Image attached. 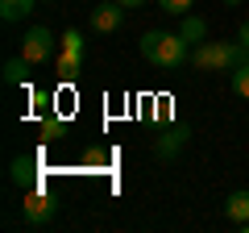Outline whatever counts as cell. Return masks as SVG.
<instances>
[{
    "label": "cell",
    "instance_id": "3",
    "mask_svg": "<svg viewBox=\"0 0 249 233\" xmlns=\"http://www.w3.org/2000/svg\"><path fill=\"white\" fill-rule=\"evenodd\" d=\"M21 54L29 58V67H42L54 58V34L46 25H29L25 38H21Z\"/></svg>",
    "mask_w": 249,
    "mask_h": 233
},
{
    "label": "cell",
    "instance_id": "22",
    "mask_svg": "<svg viewBox=\"0 0 249 233\" xmlns=\"http://www.w3.org/2000/svg\"><path fill=\"white\" fill-rule=\"evenodd\" d=\"M42 4H54V0H42Z\"/></svg>",
    "mask_w": 249,
    "mask_h": 233
},
{
    "label": "cell",
    "instance_id": "20",
    "mask_svg": "<svg viewBox=\"0 0 249 233\" xmlns=\"http://www.w3.org/2000/svg\"><path fill=\"white\" fill-rule=\"evenodd\" d=\"M220 4H224V9H237V4H241V0H220Z\"/></svg>",
    "mask_w": 249,
    "mask_h": 233
},
{
    "label": "cell",
    "instance_id": "7",
    "mask_svg": "<svg viewBox=\"0 0 249 233\" xmlns=\"http://www.w3.org/2000/svg\"><path fill=\"white\" fill-rule=\"evenodd\" d=\"M183 142H187V129L170 125V129H162V134H158V142H154V154H158V158H175V154L183 150Z\"/></svg>",
    "mask_w": 249,
    "mask_h": 233
},
{
    "label": "cell",
    "instance_id": "8",
    "mask_svg": "<svg viewBox=\"0 0 249 233\" xmlns=\"http://www.w3.org/2000/svg\"><path fill=\"white\" fill-rule=\"evenodd\" d=\"M42 0H0V21H9V25H17V21H25L29 13L37 9Z\"/></svg>",
    "mask_w": 249,
    "mask_h": 233
},
{
    "label": "cell",
    "instance_id": "5",
    "mask_svg": "<svg viewBox=\"0 0 249 233\" xmlns=\"http://www.w3.org/2000/svg\"><path fill=\"white\" fill-rule=\"evenodd\" d=\"M37 179H42V154H17L9 167V183L13 188H37Z\"/></svg>",
    "mask_w": 249,
    "mask_h": 233
},
{
    "label": "cell",
    "instance_id": "15",
    "mask_svg": "<svg viewBox=\"0 0 249 233\" xmlns=\"http://www.w3.org/2000/svg\"><path fill=\"white\" fill-rule=\"evenodd\" d=\"M232 92H237V96H245V100H249V63H241L237 71H232Z\"/></svg>",
    "mask_w": 249,
    "mask_h": 233
},
{
    "label": "cell",
    "instance_id": "6",
    "mask_svg": "<svg viewBox=\"0 0 249 233\" xmlns=\"http://www.w3.org/2000/svg\"><path fill=\"white\" fill-rule=\"evenodd\" d=\"M124 25V4L112 0V4H96L91 9V34H116Z\"/></svg>",
    "mask_w": 249,
    "mask_h": 233
},
{
    "label": "cell",
    "instance_id": "13",
    "mask_svg": "<svg viewBox=\"0 0 249 233\" xmlns=\"http://www.w3.org/2000/svg\"><path fill=\"white\" fill-rule=\"evenodd\" d=\"M58 137H67V121L62 116H46L42 121V142H58Z\"/></svg>",
    "mask_w": 249,
    "mask_h": 233
},
{
    "label": "cell",
    "instance_id": "12",
    "mask_svg": "<svg viewBox=\"0 0 249 233\" xmlns=\"http://www.w3.org/2000/svg\"><path fill=\"white\" fill-rule=\"evenodd\" d=\"M62 50L75 54V58H83V54H88V38H83L79 29H67V34H62Z\"/></svg>",
    "mask_w": 249,
    "mask_h": 233
},
{
    "label": "cell",
    "instance_id": "11",
    "mask_svg": "<svg viewBox=\"0 0 249 233\" xmlns=\"http://www.w3.org/2000/svg\"><path fill=\"white\" fill-rule=\"evenodd\" d=\"M25 67H29V58L25 54H13L9 63H4V83H9V88H21V83H25Z\"/></svg>",
    "mask_w": 249,
    "mask_h": 233
},
{
    "label": "cell",
    "instance_id": "9",
    "mask_svg": "<svg viewBox=\"0 0 249 233\" xmlns=\"http://www.w3.org/2000/svg\"><path fill=\"white\" fill-rule=\"evenodd\" d=\"M224 216L232 225H245L249 221V192H229L224 196Z\"/></svg>",
    "mask_w": 249,
    "mask_h": 233
},
{
    "label": "cell",
    "instance_id": "17",
    "mask_svg": "<svg viewBox=\"0 0 249 233\" xmlns=\"http://www.w3.org/2000/svg\"><path fill=\"white\" fill-rule=\"evenodd\" d=\"M83 158H88L91 167H104V162H108V154H104V150H88V154H83Z\"/></svg>",
    "mask_w": 249,
    "mask_h": 233
},
{
    "label": "cell",
    "instance_id": "14",
    "mask_svg": "<svg viewBox=\"0 0 249 233\" xmlns=\"http://www.w3.org/2000/svg\"><path fill=\"white\" fill-rule=\"evenodd\" d=\"M79 71H83V58H75V54L62 50V54H58V75H62V79H75Z\"/></svg>",
    "mask_w": 249,
    "mask_h": 233
},
{
    "label": "cell",
    "instance_id": "1",
    "mask_svg": "<svg viewBox=\"0 0 249 233\" xmlns=\"http://www.w3.org/2000/svg\"><path fill=\"white\" fill-rule=\"evenodd\" d=\"M142 54L158 71H183L191 63V42L170 29H150V34H142Z\"/></svg>",
    "mask_w": 249,
    "mask_h": 233
},
{
    "label": "cell",
    "instance_id": "2",
    "mask_svg": "<svg viewBox=\"0 0 249 233\" xmlns=\"http://www.w3.org/2000/svg\"><path fill=\"white\" fill-rule=\"evenodd\" d=\"M241 63H249V46L241 42H199L191 50L196 71H237Z\"/></svg>",
    "mask_w": 249,
    "mask_h": 233
},
{
    "label": "cell",
    "instance_id": "19",
    "mask_svg": "<svg viewBox=\"0 0 249 233\" xmlns=\"http://www.w3.org/2000/svg\"><path fill=\"white\" fill-rule=\"evenodd\" d=\"M124 9H142V4H150V0H121Z\"/></svg>",
    "mask_w": 249,
    "mask_h": 233
},
{
    "label": "cell",
    "instance_id": "10",
    "mask_svg": "<svg viewBox=\"0 0 249 233\" xmlns=\"http://www.w3.org/2000/svg\"><path fill=\"white\" fill-rule=\"evenodd\" d=\"M178 34H183L191 46H199V42H208V21H204V17H196V13H187L183 25H178Z\"/></svg>",
    "mask_w": 249,
    "mask_h": 233
},
{
    "label": "cell",
    "instance_id": "21",
    "mask_svg": "<svg viewBox=\"0 0 249 233\" xmlns=\"http://www.w3.org/2000/svg\"><path fill=\"white\" fill-rule=\"evenodd\" d=\"M241 229H245V233H249V221H245V225H241Z\"/></svg>",
    "mask_w": 249,
    "mask_h": 233
},
{
    "label": "cell",
    "instance_id": "18",
    "mask_svg": "<svg viewBox=\"0 0 249 233\" xmlns=\"http://www.w3.org/2000/svg\"><path fill=\"white\" fill-rule=\"evenodd\" d=\"M237 42H241V46H249V21H245L241 29H237Z\"/></svg>",
    "mask_w": 249,
    "mask_h": 233
},
{
    "label": "cell",
    "instance_id": "16",
    "mask_svg": "<svg viewBox=\"0 0 249 233\" xmlns=\"http://www.w3.org/2000/svg\"><path fill=\"white\" fill-rule=\"evenodd\" d=\"M162 9L170 13V17H187V13H191V4H196V0H158Z\"/></svg>",
    "mask_w": 249,
    "mask_h": 233
},
{
    "label": "cell",
    "instance_id": "4",
    "mask_svg": "<svg viewBox=\"0 0 249 233\" xmlns=\"http://www.w3.org/2000/svg\"><path fill=\"white\" fill-rule=\"evenodd\" d=\"M21 213H25V225H50L54 216H58V200L46 196L42 188H29V192H25V204H21Z\"/></svg>",
    "mask_w": 249,
    "mask_h": 233
}]
</instances>
